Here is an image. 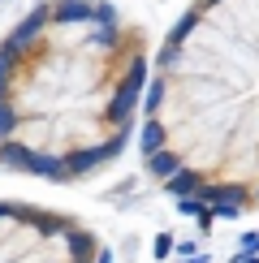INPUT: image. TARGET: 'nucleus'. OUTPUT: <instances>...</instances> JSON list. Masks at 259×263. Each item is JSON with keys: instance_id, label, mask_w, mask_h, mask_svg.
I'll return each mask as SVG.
<instances>
[{"instance_id": "nucleus-1", "label": "nucleus", "mask_w": 259, "mask_h": 263, "mask_svg": "<svg viewBox=\"0 0 259 263\" xmlns=\"http://www.w3.org/2000/svg\"><path fill=\"white\" fill-rule=\"evenodd\" d=\"M147 78V30L104 0H43L0 39V164L82 181L121 156Z\"/></svg>"}, {"instance_id": "nucleus-2", "label": "nucleus", "mask_w": 259, "mask_h": 263, "mask_svg": "<svg viewBox=\"0 0 259 263\" xmlns=\"http://www.w3.org/2000/svg\"><path fill=\"white\" fill-rule=\"evenodd\" d=\"M143 164L194 216L259 207V0H194L156 52Z\"/></svg>"}, {"instance_id": "nucleus-3", "label": "nucleus", "mask_w": 259, "mask_h": 263, "mask_svg": "<svg viewBox=\"0 0 259 263\" xmlns=\"http://www.w3.org/2000/svg\"><path fill=\"white\" fill-rule=\"evenodd\" d=\"M0 263H100V246L73 216L0 199Z\"/></svg>"}]
</instances>
